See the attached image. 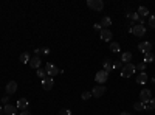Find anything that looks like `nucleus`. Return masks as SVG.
Masks as SVG:
<instances>
[{
    "instance_id": "f257e3e1",
    "label": "nucleus",
    "mask_w": 155,
    "mask_h": 115,
    "mask_svg": "<svg viewBox=\"0 0 155 115\" xmlns=\"http://www.w3.org/2000/svg\"><path fill=\"white\" fill-rule=\"evenodd\" d=\"M129 31H130L134 36H137V37H143L146 34V27H144V25H141V23H135L134 27L129 28Z\"/></svg>"
},
{
    "instance_id": "9b49d317",
    "label": "nucleus",
    "mask_w": 155,
    "mask_h": 115,
    "mask_svg": "<svg viewBox=\"0 0 155 115\" xmlns=\"http://www.w3.org/2000/svg\"><path fill=\"white\" fill-rule=\"evenodd\" d=\"M138 48H140L141 53L146 55V53H150V52H152V44H150V42H140Z\"/></svg>"
},
{
    "instance_id": "4468645a",
    "label": "nucleus",
    "mask_w": 155,
    "mask_h": 115,
    "mask_svg": "<svg viewBox=\"0 0 155 115\" xmlns=\"http://www.w3.org/2000/svg\"><path fill=\"white\" fill-rule=\"evenodd\" d=\"M147 81H149V76H147L146 72H140V75H137V83H138V84L143 86V84H146Z\"/></svg>"
},
{
    "instance_id": "f3484780",
    "label": "nucleus",
    "mask_w": 155,
    "mask_h": 115,
    "mask_svg": "<svg viewBox=\"0 0 155 115\" xmlns=\"http://www.w3.org/2000/svg\"><path fill=\"white\" fill-rule=\"evenodd\" d=\"M130 61H132V53H130V52H124V53L121 55V62L124 64V66H126V64H129Z\"/></svg>"
},
{
    "instance_id": "bb28decb",
    "label": "nucleus",
    "mask_w": 155,
    "mask_h": 115,
    "mask_svg": "<svg viewBox=\"0 0 155 115\" xmlns=\"http://www.w3.org/2000/svg\"><path fill=\"white\" fill-rule=\"evenodd\" d=\"M149 25H150V28H155V16L149 17Z\"/></svg>"
},
{
    "instance_id": "dca6fc26",
    "label": "nucleus",
    "mask_w": 155,
    "mask_h": 115,
    "mask_svg": "<svg viewBox=\"0 0 155 115\" xmlns=\"http://www.w3.org/2000/svg\"><path fill=\"white\" fill-rule=\"evenodd\" d=\"M99 23H101V27H102V28H106V30H109V27H110V25H112V19H110L109 16H104V17L101 19V22H99Z\"/></svg>"
},
{
    "instance_id": "1a4fd4ad",
    "label": "nucleus",
    "mask_w": 155,
    "mask_h": 115,
    "mask_svg": "<svg viewBox=\"0 0 155 115\" xmlns=\"http://www.w3.org/2000/svg\"><path fill=\"white\" fill-rule=\"evenodd\" d=\"M42 87H44V90H51L54 87V79L51 76H47L45 79H42Z\"/></svg>"
},
{
    "instance_id": "0eeeda50",
    "label": "nucleus",
    "mask_w": 155,
    "mask_h": 115,
    "mask_svg": "<svg viewBox=\"0 0 155 115\" xmlns=\"http://www.w3.org/2000/svg\"><path fill=\"white\" fill-rule=\"evenodd\" d=\"M99 37H101V41H104V42H110V41H112V37H113V34H112L110 30L102 28V30L99 31Z\"/></svg>"
},
{
    "instance_id": "423d86ee",
    "label": "nucleus",
    "mask_w": 155,
    "mask_h": 115,
    "mask_svg": "<svg viewBox=\"0 0 155 115\" xmlns=\"http://www.w3.org/2000/svg\"><path fill=\"white\" fill-rule=\"evenodd\" d=\"M150 100H152V92L149 89H143V90L140 92V101L141 103H149Z\"/></svg>"
},
{
    "instance_id": "4be33fe9",
    "label": "nucleus",
    "mask_w": 155,
    "mask_h": 115,
    "mask_svg": "<svg viewBox=\"0 0 155 115\" xmlns=\"http://www.w3.org/2000/svg\"><path fill=\"white\" fill-rule=\"evenodd\" d=\"M30 59H31V56H30V53H28V52H25V53H22V55H20V62H23V64H28V62H30Z\"/></svg>"
},
{
    "instance_id": "6ab92c4d",
    "label": "nucleus",
    "mask_w": 155,
    "mask_h": 115,
    "mask_svg": "<svg viewBox=\"0 0 155 115\" xmlns=\"http://www.w3.org/2000/svg\"><path fill=\"white\" fill-rule=\"evenodd\" d=\"M102 70H106L107 73H110V72L113 70V61L106 59V61H104V69H102Z\"/></svg>"
},
{
    "instance_id": "7c9ffc66",
    "label": "nucleus",
    "mask_w": 155,
    "mask_h": 115,
    "mask_svg": "<svg viewBox=\"0 0 155 115\" xmlns=\"http://www.w3.org/2000/svg\"><path fill=\"white\" fill-rule=\"evenodd\" d=\"M149 104H150V109H155V96L149 101Z\"/></svg>"
},
{
    "instance_id": "2f4dec72",
    "label": "nucleus",
    "mask_w": 155,
    "mask_h": 115,
    "mask_svg": "<svg viewBox=\"0 0 155 115\" xmlns=\"http://www.w3.org/2000/svg\"><path fill=\"white\" fill-rule=\"evenodd\" d=\"M95 30H98V31H101V30H102L101 23H95Z\"/></svg>"
},
{
    "instance_id": "39448f33",
    "label": "nucleus",
    "mask_w": 155,
    "mask_h": 115,
    "mask_svg": "<svg viewBox=\"0 0 155 115\" xmlns=\"http://www.w3.org/2000/svg\"><path fill=\"white\" fill-rule=\"evenodd\" d=\"M109 79V73L106 72V70H99L96 75H95V81L98 83V84H101V86H104V83Z\"/></svg>"
},
{
    "instance_id": "a211bd4d",
    "label": "nucleus",
    "mask_w": 155,
    "mask_h": 115,
    "mask_svg": "<svg viewBox=\"0 0 155 115\" xmlns=\"http://www.w3.org/2000/svg\"><path fill=\"white\" fill-rule=\"evenodd\" d=\"M138 16H140V19L147 17V16H149V9H147L146 6H140V8H138Z\"/></svg>"
},
{
    "instance_id": "b1692460",
    "label": "nucleus",
    "mask_w": 155,
    "mask_h": 115,
    "mask_svg": "<svg viewBox=\"0 0 155 115\" xmlns=\"http://www.w3.org/2000/svg\"><path fill=\"white\" fill-rule=\"evenodd\" d=\"M123 67H124V64L121 62V59H120V61H115V62H113V70H115V69H123Z\"/></svg>"
},
{
    "instance_id": "20e7f679",
    "label": "nucleus",
    "mask_w": 155,
    "mask_h": 115,
    "mask_svg": "<svg viewBox=\"0 0 155 115\" xmlns=\"http://www.w3.org/2000/svg\"><path fill=\"white\" fill-rule=\"evenodd\" d=\"M44 69H45L47 75H50L51 78H53V76H56V75H59V73H61V70H59V69H58V67L54 66L53 62H47Z\"/></svg>"
},
{
    "instance_id": "cd10ccee",
    "label": "nucleus",
    "mask_w": 155,
    "mask_h": 115,
    "mask_svg": "<svg viewBox=\"0 0 155 115\" xmlns=\"http://www.w3.org/2000/svg\"><path fill=\"white\" fill-rule=\"evenodd\" d=\"M59 115H71V112L68 109H61L59 110Z\"/></svg>"
},
{
    "instance_id": "c85d7f7f",
    "label": "nucleus",
    "mask_w": 155,
    "mask_h": 115,
    "mask_svg": "<svg viewBox=\"0 0 155 115\" xmlns=\"http://www.w3.org/2000/svg\"><path fill=\"white\" fill-rule=\"evenodd\" d=\"M2 103H3V104H9V96H8V95L2 98Z\"/></svg>"
},
{
    "instance_id": "f03ea898",
    "label": "nucleus",
    "mask_w": 155,
    "mask_h": 115,
    "mask_svg": "<svg viewBox=\"0 0 155 115\" xmlns=\"http://www.w3.org/2000/svg\"><path fill=\"white\" fill-rule=\"evenodd\" d=\"M137 72V66H134V64H126V66L123 67V70H121V76L123 78H130V76L134 75Z\"/></svg>"
},
{
    "instance_id": "5701e85b",
    "label": "nucleus",
    "mask_w": 155,
    "mask_h": 115,
    "mask_svg": "<svg viewBox=\"0 0 155 115\" xmlns=\"http://www.w3.org/2000/svg\"><path fill=\"white\" fill-rule=\"evenodd\" d=\"M36 75H37L41 79H45V78H47V72H45V69H37V70H36Z\"/></svg>"
},
{
    "instance_id": "c756f323",
    "label": "nucleus",
    "mask_w": 155,
    "mask_h": 115,
    "mask_svg": "<svg viewBox=\"0 0 155 115\" xmlns=\"http://www.w3.org/2000/svg\"><path fill=\"white\" fill-rule=\"evenodd\" d=\"M41 50H42L44 55H50V48H48V47H44V48H41Z\"/></svg>"
},
{
    "instance_id": "7ed1b4c3",
    "label": "nucleus",
    "mask_w": 155,
    "mask_h": 115,
    "mask_svg": "<svg viewBox=\"0 0 155 115\" xmlns=\"http://www.w3.org/2000/svg\"><path fill=\"white\" fill-rule=\"evenodd\" d=\"M87 6L93 11H102L104 2H102V0H87Z\"/></svg>"
},
{
    "instance_id": "6e6552de",
    "label": "nucleus",
    "mask_w": 155,
    "mask_h": 115,
    "mask_svg": "<svg viewBox=\"0 0 155 115\" xmlns=\"http://www.w3.org/2000/svg\"><path fill=\"white\" fill-rule=\"evenodd\" d=\"M104 93H106V87L101 86V84H98L96 87H93V90H92V96H95V98H101Z\"/></svg>"
},
{
    "instance_id": "a878e982",
    "label": "nucleus",
    "mask_w": 155,
    "mask_h": 115,
    "mask_svg": "<svg viewBox=\"0 0 155 115\" xmlns=\"http://www.w3.org/2000/svg\"><path fill=\"white\" fill-rule=\"evenodd\" d=\"M81 98H82V100H85V101H87V100H90V98H92V92H84V93L81 95Z\"/></svg>"
},
{
    "instance_id": "f8f14e48",
    "label": "nucleus",
    "mask_w": 155,
    "mask_h": 115,
    "mask_svg": "<svg viewBox=\"0 0 155 115\" xmlns=\"http://www.w3.org/2000/svg\"><path fill=\"white\" fill-rule=\"evenodd\" d=\"M28 104H30V101H28L27 98H20V100L17 101L16 107H17L19 110H27V109H28Z\"/></svg>"
},
{
    "instance_id": "aec40b11",
    "label": "nucleus",
    "mask_w": 155,
    "mask_h": 115,
    "mask_svg": "<svg viewBox=\"0 0 155 115\" xmlns=\"http://www.w3.org/2000/svg\"><path fill=\"white\" fill-rule=\"evenodd\" d=\"M153 59H155V56H153V53L150 52V53H146V55H144V59H143V62H144L146 66H147V64H152V62H153Z\"/></svg>"
},
{
    "instance_id": "ddd939ff",
    "label": "nucleus",
    "mask_w": 155,
    "mask_h": 115,
    "mask_svg": "<svg viewBox=\"0 0 155 115\" xmlns=\"http://www.w3.org/2000/svg\"><path fill=\"white\" fill-rule=\"evenodd\" d=\"M30 67H33V69H41V56H31V59H30Z\"/></svg>"
},
{
    "instance_id": "412c9836",
    "label": "nucleus",
    "mask_w": 155,
    "mask_h": 115,
    "mask_svg": "<svg viewBox=\"0 0 155 115\" xmlns=\"http://www.w3.org/2000/svg\"><path fill=\"white\" fill-rule=\"evenodd\" d=\"M110 52H113V53H120V52H121L120 44H118V42H112V44H110Z\"/></svg>"
},
{
    "instance_id": "2eb2a0df",
    "label": "nucleus",
    "mask_w": 155,
    "mask_h": 115,
    "mask_svg": "<svg viewBox=\"0 0 155 115\" xmlns=\"http://www.w3.org/2000/svg\"><path fill=\"white\" fill-rule=\"evenodd\" d=\"M16 110H17V107L12 106V104H5L3 106V113L5 115H16Z\"/></svg>"
},
{
    "instance_id": "393cba45",
    "label": "nucleus",
    "mask_w": 155,
    "mask_h": 115,
    "mask_svg": "<svg viewBox=\"0 0 155 115\" xmlns=\"http://www.w3.org/2000/svg\"><path fill=\"white\" fill-rule=\"evenodd\" d=\"M146 67H147V66H146L144 62H140L138 66H137V70H140V72H144V70H146Z\"/></svg>"
},
{
    "instance_id": "c9c22d12",
    "label": "nucleus",
    "mask_w": 155,
    "mask_h": 115,
    "mask_svg": "<svg viewBox=\"0 0 155 115\" xmlns=\"http://www.w3.org/2000/svg\"><path fill=\"white\" fill-rule=\"evenodd\" d=\"M152 83H153V84H155V78H152Z\"/></svg>"
},
{
    "instance_id": "9d476101",
    "label": "nucleus",
    "mask_w": 155,
    "mask_h": 115,
    "mask_svg": "<svg viewBox=\"0 0 155 115\" xmlns=\"http://www.w3.org/2000/svg\"><path fill=\"white\" fill-rule=\"evenodd\" d=\"M5 90H6V95H12V93H16L17 90V83L16 81H9L5 87Z\"/></svg>"
},
{
    "instance_id": "f704fd0d",
    "label": "nucleus",
    "mask_w": 155,
    "mask_h": 115,
    "mask_svg": "<svg viewBox=\"0 0 155 115\" xmlns=\"http://www.w3.org/2000/svg\"><path fill=\"white\" fill-rule=\"evenodd\" d=\"M0 115H5L3 113V107H0Z\"/></svg>"
},
{
    "instance_id": "72a5a7b5",
    "label": "nucleus",
    "mask_w": 155,
    "mask_h": 115,
    "mask_svg": "<svg viewBox=\"0 0 155 115\" xmlns=\"http://www.w3.org/2000/svg\"><path fill=\"white\" fill-rule=\"evenodd\" d=\"M120 115H130V113H129V112H121Z\"/></svg>"
},
{
    "instance_id": "473e14b6",
    "label": "nucleus",
    "mask_w": 155,
    "mask_h": 115,
    "mask_svg": "<svg viewBox=\"0 0 155 115\" xmlns=\"http://www.w3.org/2000/svg\"><path fill=\"white\" fill-rule=\"evenodd\" d=\"M20 115H31V112H28V109H27V110H22Z\"/></svg>"
}]
</instances>
